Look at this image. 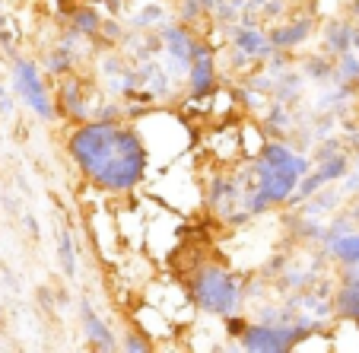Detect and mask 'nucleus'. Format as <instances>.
<instances>
[{"label": "nucleus", "mask_w": 359, "mask_h": 353, "mask_svg": "<svg viewBox=\"0 0 359 353\" xmlns=\"http://www.w3.org/2000/svg\"><path fill=\"white\" fill-rule=\"evenodd\" d=\"M74 156L99 185L111 191L130 188L143 169V147L134 134L111 128V124H89L76 134Z\"/></svg>", "instance_id": "obj_1"}, {"label": "nucleus", "mask_w": 359, "mask_h": 353, "mask_svg": "<svg viewBox=\"0 0 359 353\" xmlns=\"http://www.w3.org/2000/svg\"><path fill=\"white\" fill-rule=\"evenodd\" d=\"M197 299L210 312H229L236 306V284L223 271H210L203 274L201 284H197Z\"/></svg>", "instance_id": "obj_2"}, {"label": "nucleus", "mask_w": 359, "mask_h": 353, "mask_svg": "<svg viewBox=\"0 0 359 353\" xmlns=\"http://www.w3.org/2000/svg\"><path fill=\"white\" fill-rule=\"evenodd\" d=\"M344 312L350 319H359V284H353L350 290L344 293Z\"/></svg>", "instance_id": "obj_3"}, {"label": "nucleus", "mask_w": 359, "mask_h": 353, "mask_svg": "<svg viewBox=\"0 0 359 353\" xmlns=\"http://www.w3.org/2000/svg\"><path fill=\"white\" fill-rule=\"evenodd\" d=\"M337 251L344 255L346 261H359V239L353 236V239H346V242H340V245H337Z\"/></svg>", "instance_id": "obj_4"}]
</instances>
